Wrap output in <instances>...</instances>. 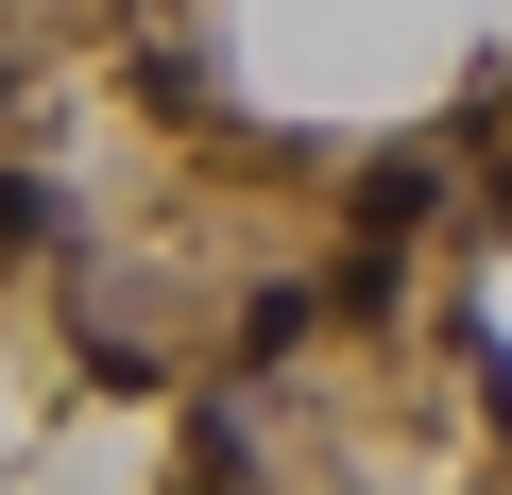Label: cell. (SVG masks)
Instances as JSON below:
<instances>
[{"instance_id":"cell-1","label":"cell","mask_w":512,"mask_h":495,"mask_svg":"<svg viewBox=\"0 0 512 495\" xmlns=\"http://www.w3.org/2000/svg\"><path fill=\"white\" fill-rule=\"evenodd\" d=\"M427 205H444V154H376V171L342 188V222H359V257H393V239H410Z\"/></svg>"},{"instance_id":"cell-2","label":"cell","mask_w":512,"mask_h":495,"mask_svg":"<svg viewBox=\"0 0 512 495\" xmlns=\"http://www.w3.org/2000/svg\"><path fill=\"white\" fill-rule=\"evenodd\" d=\"M35 239H69V188L52 171H0V257H35Z\"/></svg>"},{"instance_id":"cell-3","label":"cell","mask_w":512,"mask_h":495,"mask_svg":"<svg viewBox=\"0 0 512 495\" xmlns=\"http://www.w3.org/2000/svg\"><path fill=\"white\" fill-rule=\"evenodd\" d=\"M461 359H478V410H495V444H512V342H495L478 308H461Z\"/></svg>"}]
</instances>
